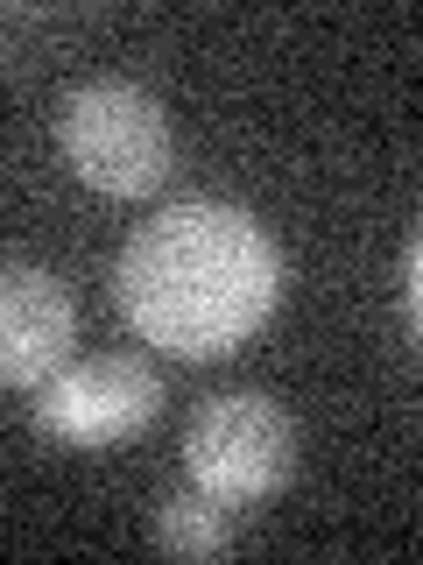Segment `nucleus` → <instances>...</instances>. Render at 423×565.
<instances>
[{
    "instance_id": "f257e3e1",
    "label": "nucleus",
    "mask_w": 423,
    "mask_h": 565,
    "mask_svg": "<svg viewBox=\"0 0 423 565\" xmlns=\"http://www.w3.org/2000/svg\"><path fill=\"white\" fill-rule=\"evenodd\" d=\"M282 255L269 226L226 199H176L120 247L113 305L134 340L176 361H226L269 326Z\"/></svg>"
},
{
    "instance_id": "f03ea898",
    "label": "nucleus",
    "mask_w": 423,
    "mask_h": 565,
    "mask_svg": "<svg viewBox=\"0 0 423 565\" xmlns=\"http://www.w3.org/2000/svg\"><path fill=\"white\" fill-rule=\"evenodd\" d=\"M57 149L106 199H149L170 177L176 135L163 99L141 93L134 78H85L57 106Z\"/></svg>"
},
{
    "instance_id": "7ed1b4c3",
    "label": "nucleus",
    "mask_w": 423,
    "mask_h": 565,
    "mask_svg": "<svg viewBox=\"0 0 423 565\" xmlns=\"http://www.w3.org/2000/svg\"><path fill=\"white\" fill-rule=\"evenodd\" d=\"M184 473L191 488H205L212 502H269L290 488L296 473V424L275 396L261 388H226V396L198 403L184 431Z\"/></svg>"
},
{
    "instance_id": "20e7f679",
    "label": "nucleus",
    "mask_w": 423,
    "mask_h": 565,
    "mask_svg": "<svg viewBox=\"0 0 423 565\" xmlns=\"http://www.w3.org/2000/svg\"><path fill=\"white\" fill-rule=\"evenodd\" d=\"M155 411H163V375L141 353H85V361H70L64 375L35 388V431L78 452L149 431Z\"/></svg>"
},
{
    "instance_id": "39448f33",
    "label": "nucleus",
    "mask_w": 423,
    "mask_h": 565,
    "mask_svg": "<svg viewBox=\"0 0 423 565\" xmlns=\"http://www.w3.org/2000/svg\"><path fill=\"white\" fill-rule=\"evenodd\" d=\"M70 340H78L70 290L35 262H8V290H0V375H8V388H43L50 375H64Z\"/></svg>"
},
{
    "instance_id": "423d86ee",
    "label": "nucleus",
    "mask_w": 423,
    "mask_h": 565,
    "mask_svg": "<svg viewBox=\"0 0 423 565\" xmlns=\"http://www.w3.org/2000/svg\"><path fill=\"white\" fill-rule=\"evenodd\" d=\"M155 544H163L170 558H219L226 544H234V530H226V502H212L205 488L163 494V502H155Z\"/></svg>"
},
{
    "instance_id": "0eeeda50",
    "label": "nucleus",
    "mask_w": 423,
    "mask_h": 565,
    "mask_svg": "<svg viewBox=\"0 0 423 565\" xmlns=\"http://www.w3.org/2000/svg\"><path fill=\"white\" fill-rule=\"evenodd\" d=\"M410 318H416V332H423V234L410 247Z\"/></svg>"
}]
</instances>
